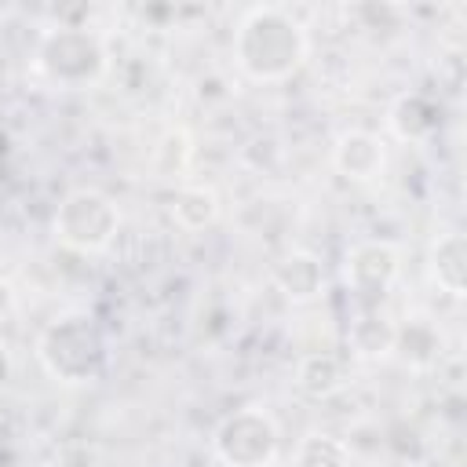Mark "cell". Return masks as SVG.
I'll use <instances>...</instances> for the list:
<instances>
[{
    "label": "cell",
    "mask_w": 467,
    "mask_h": 467,
    "mask_svg": "<svg viewBox=\"0 0 467 467\" xmlns=\"http://www.w3.org/2000/svg\"><path fill=\"white\" fill-rule=\"evenodd\" d=\"M274 281L277 288L292 299V303H306L317 292H325V270L317 263V255L310 252H292L274 266Z\"/></svg>",
    "instance_id": "8"
},
{
    "label": "cell",
    "mask_w": 467,
    "mask_h": 467,
    "mask_svg": "<svg viewBox=\"0 0 467 467\" xmlns=\"http://www.w3.org/2000/svg\"><path fill=\"white\" fill-rule=\"evenodd\" d=\"M296 467H350V449L336 434H306L296 445Z\"/></svg>",
    "instance_id": "13"
},
{
    "label": "cell",
    "mask_w": 467,
    "mask_h": 467,
    "mask_svg": "<svg viewBox=\"0 0 467 467\" xmlns=\"http://www.w3.org/2000/svg\"><path fill=\"white\" fill-rule=\"evenodd\" d=\"M11 368H15V365H11V354H7V347L0 343V387L11 379Z\"/></svg>",
    "instance_id": "15"
},
{
    "label": "cell",
    "mask_w": 467,
    "mask_h": 467,
    "mask_svg": "<svg viewBox=\"0 0 467 467\" xmlns=\"http://www.w3.org/2000/svg\"><path fill=\"white\" fill-rule=\"evenodd\" d=\"M401 274V252L390 241H358L343 259V281L361 303H379Z\"/></svg>",
    "instance_id": "6"
},
{
    "label": "cell",
    "mask_w": 467,
    "mask_h": 467,
    "mask_svg": "<svg viewBox=\"0 0 467 467\" xmlns=\"http://www.w3.org/2000/svg\"><path fill=\"white\" fill-rule=\"evenodd\" d=\"M332 168L350 182H376L387 168V146L376 131L350 128L332 146Z\"/></svg>",
    "instance_id": "7"
},
{
    "label": "cell",
    "mask_w": 467,
    "mask_h": 467,
    "mask_svg": "<svg viewBox=\"0 0 467 467\" xmlns=\"http://www.w3.org/2000/svg\"><path fill=\"white\" fill-rule=\"evenodd\" d=\"M109 69L106 44L80 26L47 29L33 51V77L55 91H84L95 88Z\"/></svg>",
    "instance_id": "3"
},
{
    "label": "cell",
    "mask_w": 467,
    "mask_h": 467,
    "mask_svg": "<svg viewBox=\"0 0 467 467\" xmlns=\"http://www.w3.org/2000/svg\"><path fill=\"white\" fill-rule=\"evenodd\" d=\"M55 241L66 244L69 252L80 255H95L106 252L120 230V208L113 204V197H106L102 190H73L62 197L55 219H51Z\"/></svg>",
    "instance_id": "4"
},
{
    "label": "cell",
    "mask_w": 467,
    "mask_h": 467,
    "mask_svg": "<svg viewBox=\"0 0 467 467\" xmlns=\"http://www.w3.org/2000/svg\"><path fill=\"white\" fill-rule=\"evenodd\" d=\"M431 274L438 281L441 292L449 296H463V285H467V244H463V234L460 230H449L434 241L431 248Z\"/></svg>",
    "instance_id": "9"
},
{
    "label": "cell",
    "mask_w": 467,
    "mask_h": 467,
    "mask_svg": "<svg viewBox=\"0 0 467 467\" xmlns=\"http://www.w3.org/2000/svg\"><path fill=\"white\" fill-rule=\"evenodd\" d=\"M296 383H299V390L310 394V398H332V394L343 390V383H347L343 358H336V354H306V358L299 361Z\"/></svg>",
    "instance_id": "11"
},
{
    "label": "cell",
    "mask_w": 467,
    "mask_h": 467,
    "mask_svg": "<svg viewBox=\"0 0 467 467\" xmlns=\"http://www.w3.org/2000/svg\"><path fill=\"white\" fill-rule=\"evenodd\" d=\"M310 55V36L306 26L285 11V7H252L237 22L234 33V58L244 77L259 84H277L288 80Z\"/></svg>",
    "instance_id": "1"
},
{
    "label": "cell",
    "mask_w": 467,
    "mask_h": 467,
    "mask_svg": "<svg viewBox=\"0 0 467 467\" xmlns=\"http://www.w3.org/2000/svg\"><path fill=\"white\" fill-rule=\"evenodd\" d=\"M212 452L223 467H270L281 456V427L259 405L234 409L212 431Z\"/></svg>",
    "instance_id": "5"
},
{
    "label": "cell",
    "mask_w": 467,
    "mask_h": 467,
    "mask_svg": "<svg viewBox=\"0 0 467 467\" xmlns=\"http://www.w3.org/2000/svg\"><path fill=\"white\" fill-rule=\"evenodd\" d=\"M44 372L66 387H88L109 368V339L99 321L84 310H66L44 325L36 339Z\"/></svg>",
    "instance_id": "2"
},
{
    "label": "cell",
    "mask_w": 467,
    "mask_h": 467,
    "mask_svg": "<svg viewBox=\"0 0 467 467\" xmlns=\"http://www.w3.org/2000/svg\"><path fill=\"white\" fill-rule=\"evenodd\" d=\"M390 128L398 139L420 142L438 131V106L427 95H401L390 109Z\"/></svg>",
    "instance_id": "10"
},
{
    "label": "cell",
    "mask_w": 467,
    "mask_h": 467,
    "mask_svg": "<svg viewBox=\"0 0 467 467\" xmlns=\"http://www.w3.org/2000/svg\"><path fill=\"white\" fill-rule=\"evenodd\" d=\"M11 310H15V292H11L7 281H0V321H4Z\"/></svg>",
    "instance_id": "14"
},
{
    "label": "cell",
    "mask_w": 467,
    "mask_h": 467,
    "mask_svg": "<svg viewBox=\"0 0 467 467\" xmlns=\"http://www.w3.org/2000/svg\"><path fill=\"white\" fill-rule=\"evenodd\" d=\"M171 219L182 230H204L219 219V193L212 186H182L171 201Z\"/></svg>",
    "instance_id": "12"
}]
</instances>
